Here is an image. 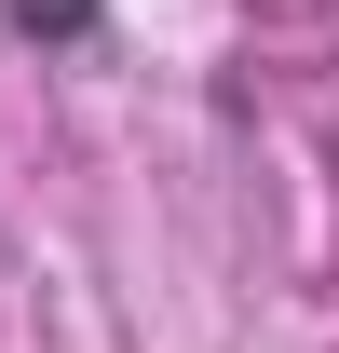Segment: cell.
Returning a JSON list of instances; mask_svg holds the SVG:
<instances>
[{
	"mask_svg": "<svg viewBox=\"0 0 339 353\" xmlns=\"http://www.w3.org/2000/svg\"><path fill=\"white\" fill-rule=\"evenodd\" d=\"M0 28L28 54H95V28H109V0H0Z\"/></svg>",
	"mask_w": 339,
	"mask_h": 353,
	"instance_id": "cell-1",
	"label": "cell"
}]
</instances>
